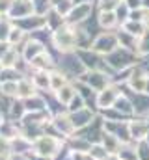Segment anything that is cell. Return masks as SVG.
Returning <instances> with one entry per match:
<instances>
[{"label":"cell","instance_id":"cell-7","mask_svg":"<svg viewBox=\"0 0 149 160\" xmlns=\"http://www.w3.org/2000/svg\"><path fill=\"white\" fill-rule=\"evenodd\" d=\"M146 84H147V78H144V77H140V75H138V77L134 75V77L131 78V86H132L136 91H146Z\"/></svg>","mask_w":149,"mask_h":160},{"label":"cell","instance_id":"cell-8","mask_svg":"<svg viewBox=\"0 0 149 160\" xmlns=\"http://www.w3.org/2000/svg\"><path fill=\"white\" fill-rule=\"evenodd\" d=\"M112 89H105L99 97V104L101 106H106V104H112V101L116 99V93H110Z\"/></svg>","mask_w":149,"mask_h":160},{"label":"cell","instance_id":"cell-13","mask_svg":"<svg viewBox=\"0 0 149 160\" xmlns=\"http://www.w3.org/2000/svg\"><path fill=\"white\" fill-rule=\"evenodd\" d=\"M146 91L149 93V80H147V84H146Z\"/></svg>","mask_w":149,"mask_h":160},{"label":"cell","instance_id":"cell-11","mask_svg":"<svg viewBox=\"0 0 149 160\" xmlns=\"http://www.w3.org/2000/svg\"><path fill=\"white\" fill-rule=\"evenodd\" d=\"M21 36H23L21 30H11L9 32V43H17V41L21 39Z\"/></svg>","mask_w":149,"mask_h":160},{"label":"cell","instance_id":"cell-1","mask_svg":"<svg viewBox=\"0 0 149 160\" xmlns=\"http://www.w3.org/2000/svg\"><path fill=\"white\" fill-rule=\"evenodd\" d=\"M54 41H56L58 48H62V50H69V48H73L74 41H76V36H74V32H71L69 28H62V30L56 32Z\"/></svg>","mask_w":149,"mask_h":160},{"label":"cell","instance_id":"cell-9","mask_svg":"<svg viewBox=\"0 0 149 160\" xmlns=\"http://www.w3.org/2000/svg\"><path fill=\"white\" fill-rule=\"evenodd\" d=\"M2 91L6 95H17V82H4L2 84Z\"/></svg>","mask_w":149,"mask_h":160},{"label":"cell","instance_id":"cell-2","mask_svg":"<svg viewBox=\"0 0 149 160\" xmlns=\"http://www.w3.org/2000/svg\"><path fill=\"white\" fill-rule=\"evenodd\" d=\"M56 149H58V142H56L54 138H50V136L39 138L36 142V151L41 157H52V155L56 153Z\"/></svg>","mask_w":149,"mask_h":160},{"label":"cell","instance_id":"cell-4","mask_svg":"<svg viewBox=\"0 0 149 160\" xmlns=\"http://www.w3.org/2000/svg\"><path fill=\"white\" fill-rule=\"evenodd\" d=\"M58 99L62 102H71L74 99V89L71 86H64L62 89H58Z\"/></svg>","mask_w":149,"mask_h":160},{"label":"cell","instance_id":"cell-6","mask_svg":"<svg viewBox=\"0 0 149 160\" xmlns=\"http://www.w3.org/2000/svg\"><path fill=\"white\" fill-rule=\"evenodd\" d=\"M64 84H65V78H64L60 73H52V75H50V88H52V89L58 91V89L64 88Z\"/></svg>","mask_w":149,"mask_h":160},{"label":"cell","instance_id":"cell-3","mask_svg":"<svg viewBox=\"0 0 149 160\" xmlns=\"http://www.w3.org/2000/svg\"><path fill=\"white\" fill-rule=\"evenodd\" d=\"M34 89H36V86H34V82H30V80H21V82L17 84V95L23 97V99L32 97V95H34Z\"/></svg>","mask_w":149,"mask_h":160},{"label":"cell","instance_id":"cell-10","mask_svg":"<svg viewBox=\"0 0 149 160\" xmlns=\"http://www.w3.org/2000/svg\"><path fill=\"white\" fill-rule=\"evenodd\" d=\"M114 21H116V19H114V13H112V11H103V13H101V24H103V26H112Z\"/></svg>","mask_w":149,"mask_h":160},{"label":"cell","instance_id":"cell-5","mask_svg":"<svg viewBox=\"0 0 149 160\" xmlns=\"http://www.w3.org/2000/svg\"><path fill=\"white\" fill-rule=\"evenodd\" d=\"M34 86H37V88H47V86H50V77H49L47 73L39 71L36 77H34Z\"/></svg>","mask_w":149,"mask_h":160},{"label":"cell","instance_id":"cell-12","mask_svg":"<svg viewBox=\"0 0 149 160\" xmlns=\"http://www.w3.org/2000/svg\"><path fill=\"white\" fill-rule=\"evenodd\" d=\"M9 6H11V2H9V0H0V11H8V9H9Z\"/></svg>","mask_w":149,"mask_h":160}]
</instances>
